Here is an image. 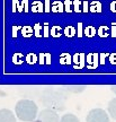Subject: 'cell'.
<instances>
[{
	"label": "cell",
	"instance_id": "obj_2",
	"mask_svg": "<svg viewBox=\"0 0 116 122\" xmlns=\"http://www.w3.org/2000/svg\"><path fill=\"white\" fill-rule=\"evenodd\" d=\"M42 103H43L46 109H52V110H59V111H63L65 109V96L60 94L59 92L53 91V89H47L43 93L42 96Z\"/></svg>",
	"mask_w": 116,
	"mask_h": 122
},
{
	"label": "cell",
	"instance_id": "obj_6",
	"mask_svg": "<svg viewBox=\"0 0 116 122\" xmlns=\"http://www.w3.org/2000/svg\"><path fill=\"white\" fill-rule=\"evenodd\" d=\"M107 110H108V114L114 120H116V97L109 101V103L107 105Z\"/></svg>",
	"mask_w": 116,
	"mask_h": 122
},
{
	"label": "cell",
	"instance_id": "obj_11",
	"mask_svg": "<svg viewBox=\"0 0 116 122\" xmlns=\"http://www.w3.org/2000/svg\"><path fill=\"white\" fill-rule=\"evenodd\" d=\"M33 122H39V120H37V121H35V120H34V121H33Z\"/></svg>",
	"mask_w": 116,
	"mask_h": 122
},
{
	"label": "cell",
	"instance_id": "obj_5",
	"mask_svg": "<svg viewBox=\"0 0 116 122\" xmlns=\"http://www.w3.org/2000/svg\"><path fill=\"white\" fill-rule=\"evenodd\" d=\"M0 122H16V117L11 110L1 109L0 110Z\"/></svg>",
	"mask_w": 116,
	"mask_h": 122
},
{
	"label": "cell",
	"instance_id": "obj_8",
	"mask_svg": "<svg viewBox=\"0 0 116 122\" xmlns=\"http://www.w3.org/2000/svg\"><path fill=\"white\" fill-rule=\"evenodd\" d=\"M13 60H14V62H15V63H17V65H20L23 61H24V59H23V56L20 54V53H16V54L14 56Z\"/></svg>",
	"mask_w": 116,
	"mask_h": 122
},
{
	"label": "cell",
	"instance_id": "obj_3",
	"mask_svg": "<svg viewBox=\"0 0 116 122\" xmlns=\"http://www.w3.org/2000/svg\"><path fill=\"white\" fill-rule=\"evenodd\" d=\"M86 122H109V115L103 109H92L87 114Z\"/></svg>",
	"mask_w": 116,
	"mask_h": 122
},
{
	"label": "cell",
	"instance_id": "obj_9",
	"mask_svg": "<svg viewBox=\"0 0 116 122\" xmlns=\"http://www.w3.org/2000/svg\"><path fill=\"white\" fill-rule=\"evenodd\" d=\"M83 89H85V86H79V87H77V86H71V87H68V91L72 92V93H80V92H82Z\"/></svg>",
	"mask_w": 116,
	"mask_h": 122
},
{
	"label": "cell",
	"instance_id": "obj_4",
	"mask_svg": "<svg viewBox=\"0 0 116 122\" xmlns=\"http://www.w3.org/2000/svg\"><path fill=\"white\" fill-rule=\"evenodd\" d=\"M39 122H60V118L54 110L44 109L37 114Z\"/></svg>",
	"mask_w": 116,
	"mask_h": 122
},
{
	"label": "cell",
	"instance_id": "obj_7",
	"mask_svg": "<svg viewBox=\"0 0 116 122\" xmlns=\"http://www.w3.org/2000/svg\"><path fill=\"white\" fill-rule=\"evenodd\" d=\"M60 122H80V120L77 115H74L72 113H68L62 115V118L60 119Z\"/></svg>",
	"mask_w": 116,
	"mask_h": 122
},
{
	"label": "cell",
	"instance_id": "obj_1",
	"mask_svg": "<svg viewBox=\"0 0 116 122\" xmlns=\"http://www.w3.org/2000/svg\"><path fill=\"white\" fill-rule=\"evenodd\" d=\"M15 113L19 120L24 122H33L37 117L39 107L32 100H19L15 106Z\"/></svg>",
	"mask_w": 116,
	"mask_h": 122
},
{
	"label": "cell",
	"instance_id": "obj_10",
	"mask_svg": "<svg viewBox=\"0 0 116 122\" xmlns=\"http://www.w3.org/2000/svg\"><path fill=\"white\" fill-rule=\"evenodd\" d=\"M111 91H112L114 94H116V85H113V86H111Z\"/></svg>",
	"mask_w": 116,
	"mask_h": 122
}]
</instances>
